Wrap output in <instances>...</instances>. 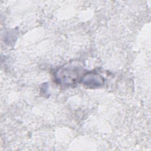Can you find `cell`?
<instances>
[{
    "label": "cell",
    "mask_w": 151,
    "mask_h": 151,
    "mask_svg": "<svg viewBox=\"0 0 151 151\" xmlns=\"http://www.w3.org/2000/svg\"><path fill=\"white\" fill-rule=\"evenodd\" d=\"M103 78L96 74H89L84 78V84L88 86H100L103 83Z\"/></svg>",
    "instance_id": "obj_1"
}]
</instances>
